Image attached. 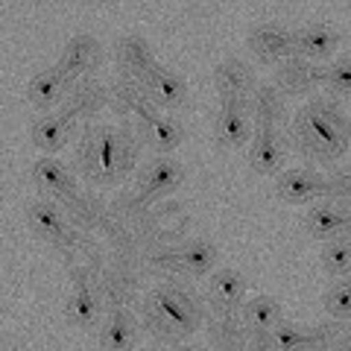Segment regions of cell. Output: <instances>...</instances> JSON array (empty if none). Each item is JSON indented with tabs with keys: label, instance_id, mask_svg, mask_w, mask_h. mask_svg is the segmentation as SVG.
Returning a JSON list of instances; mask_svg holds the SVG:
<instances>
[{
	"label": "cell",
	"instance_id": "35",
	"mask_svg": "<svg viewBox=\"0 0 351 351\" xmlns=\"http://www.w3.org/2000/svg\"><path fill=\"white\" fill-rule=\"evenodd\" d=\"M351 337V322L325 319L307 328V351H343Z\"/></svg>",
	"mask_w": 351,
	"mask_h": 351
},
{
	"label": "cell",
	"instance_id": "19",
	"mask_svg": "<svg viewBox=\"0 0 351 351\" xmlns=\"http://www.w3.org/2000/svg\"><path fill=\"white\" fill-rule=\"evenodd\" d=\"M27 223L29 228L36 232L41 240H47L50 246H59L64 237L71 234V223L64 217L62 205L53 202V199H36L27 205Z\"/></svg>",
	"mask_w": 351,
	"mask_h": 351
},
{
	"label": "cell",
	"instance_id": "23",
	"mask_svg": "<svg viewBox=\"0 0 351 351\" xmlns=\"http://www.w3.org/2000/svg\"><path fill=\"white\" fill-rule=\"evenodd\" d=\"M106 311V302L100 290H97L94 281H82V284H73V293L68 295L64 302V316L68 322L76 328H91L100 322V316Z\"/></svg>",
	"mask_w": 351,
	"mask_h": 351
},
{
	"label": "cell",
	"instance_id": "31",
	"mask_svg": "<svg viewBox=\"0 0 351 351\" xmlns=\"http://www.w3.org/2000/svg\"><path fill=\"white\" fill-rule=\"evenodd\" d=\"M68 85L71 82L64 80L59 68H47V71H41V73H36L29 80L27 94H29L32 106H38V108L47 112L50 106H56V103L64 100V94H68Z\"/></svg>",
	"mask_w": 351,
	"mask_h": 351
},
{
	"label": "cell",
	"instance_id": "11",
	"mask_svg": "<svg viewBox=\"0 0 351 351\" xmlns=\"http://www.w3.org/2000/svg\"><path fill=\"white\" fill-rule=\"evenodd\" d=\"M112 56H114V64L120 76H129V80H138V82H147L152 71L158 68L156 64V56H152V47L147 44L144 36H120L112 47Z\"/></svg>",
	"mask_w": 351,
	"mask_h": 351
},
{
	"label": "cell",
	"instance_id": "1",
	"mask_svg": "<svg viewBox=\"0 0 351 351\" xmlns=\"http://www.w3.org/2000/svg\"><path fill=\"white\" fill-rule=\"evenodd\" d=\"M138 307L144 331L152 339H158L161 346H173V348L199 331L208 316V304L182 278L158 281Z\"/></svg>",
	"mask_w": 351,
	"mask_h": 351
},
{
	"label": "cell",
	"instance_id": "15",
	"mask_svg": "<svg viewBox=\"0 0 351 351\" xmlns=\"http://www.w3.org/2000/svg\"><path fill=\"white\" fill-rule=\"evenodd\" d=\"M249 114L255 132H281L287 123V100L272 82H258L249 97Z\"/></svg>",
	"mask_w": 351,
	"mask_h": 351
},
{
	"label": "cell",
	"instance_id": "44",
	"mask_svg": "<svg viewBox=\"0 0 351 351\" xmlns=\"http://www.w3.org/2000/svg\"><path fill=\"white\" fill-rule=\"evenodd\" d=\"M343 240H346V243H351V223H348V228H346V234H343Z\"/></svg>",
	"mask_w": 351,
	"mask_h": 351
},
{
	"label": "cell",
	"instance_id": "22",
	"mask_svg": "<svg viewBox=\"0 0 351 351\" xmlns=\"http://www.w3.org/2000/svg\"><path fill=\"white\" fill-rule=\"evenodd\" d=\"M64 217H68V223L76 228V232H94V228H100L108 217V205L100 193L94 191H76L68 202L62 205Z\"/></svg>",
	"mask_w": 351,
	"mask_h": 351
},
{
	"label": "cell",
	"instance_id": "5",
	"mask_svg": "<svg viewBox=\"0 0 351 351\" xmlns=\"http://www.w3.org/2000/svg\"><path fill=\"white\" fill-rule=\"evenodd\" d=\"M108 106H112L114 117H120V126L135 132L138 138H144L147 126L161 114L158 106L149 100L144 82L129 80V76H117L108 85Z\"/></svg>",
	"mask_w": 351,
	"mask_h": 351
},
{
	"label": "cell",
	"instance_id": "36",
	"mask_svg": "<svg viewBox=\"0 0 351 351\" xmlns=\"http://www.w3.org/2000/svg\"><path fill=\"white\" fill-rule=\"evenodd\" d=\"M144 141L158 152V156H167V152H173V149L184 141V129H182V123H179L176 117H170V114H158V117L147 126Z\"/></svg>",
	"mask_w": 351,
	"mask_h": 351
},
{
	"label": "cell",
	"instance_id": "25",
	"mask_svg": "<svg viewBox=\"0 0 351 351\" xmlns=\"http://www.w3.org/2000/svg\"><path fill=\"white\" fill-rule=\"evenodd\" d=\"M138 337V316L129 307H114L106 313L100 325V346L103 351H132Z\"/></svg>",
	"mask_w": 351,
	"mask_h": 351
},
{
	"label": "cell",
	"instance_id": "6",
	"mask_svg": "<svg viewBox=\"0 0 351 351\" xmlns=\"http://www.w3.org/2000/svg\"><path fill=\"white\" fill-rule=\"evenodd\" d=\"M108 106V85H103L97 76H82L68 85V94L62 100V117L73 129L76 123H91V120Z\"/></svg>",
	"mask_w": 351,
	"mask_h": 351
},
{
	"label": "cell",
	"instance_id": "34",
	"mask_svg": "<svg viewBox=\"0 0 351 351\" xmlns=\"http://www.w3.org/2000/svg\"><path fill=\"white\" fill-rule=\"evenodd\" d=\"M240 319L249 331H272L281 322V307L272 295H252L240 307Z\"/></svg>",
	"mask_w": 351,
	"mask_h": 351
},
{
	"label": "cell",
	"instance_id": "7",
	"mask_svg": "<svg viewBox=\"0 0 351 351\" xmlns=\"http://www.w3.org/2000/svg\"><path fill=\"white\" fill-rule=\"evenodd\" d=\"M56 249H59V255L64 261V269L71 272L73 284L97 281L106 258H103L100 246H97V240L88 237V232H76V228H71V234L64 237Z\"/></svg>",
	"mask_w": 351,
	"mask_h": 351
},
{
	"label": "cell",
	"instance_id": "40",
	"mask_svg": "<svg viewBox=\"0 0 351 351\" xmlns=\"http://www.w3.org/2000/svg\"><path fill=\"white\" fill-rule=\"evenodd\" d=\"M322 85L334 97H351V56H343L322 68Z\"/></svg>",
	"mask_w": 351,
	"mask_h": 351
},
{
	"label": "cell",
	"instance_id": "32",
	"mask_svg": "<svg viewBox=\"0 0 351 351\" xmlns=\"http://www.w3.org/2000/svg\"><path fill=\"white\" fill-rule=\"evenodd\" d=\"M144 269L149 276H158L161 281H173V278H184L182 272V258H179V246L173 243H152L144 249Z\"/></svg>",
	"mask_w": 351,
	"mask_h": 351
},
{
	"label": "cell",
	"instance_id": "30",
	"mask_svg": "<svg viewBox=\"0 0 351 351\" xmlns=\"http://www.w3.org/2000/svg\"><path fill=\"white\" fill-rule=\"evenodd\" d=\"M71 132L73 129L68 126V120H64L62 114L44 112L41 117H36V123H32L29 138H32V144L44 152V156H50V152H59V149L68 147Z\"/></svg>",
	"mask_w": 351,
	"mask_h": 351
},
{
	"label": "cell",
	"instance_id": "42",
	"mask_svg": "<svg viewBox=\"0 0 351 351\" xmlns=\"http://www.w3.org/2000/svg\"><path fill=\"white\" fill-rule=\"evenodd\" d=\"M246 351H278L272 331H249V346Z\"/></svg>",
	"mask_w": 351,
	"mask_h": 351
},
{
	"label": "cell",
	"instance_id": "9",
	"mask_svg": "<svg viewBox=\"0 0 351 351\" xmlns=\"http://www.w3.org/2000/svg\"><path fill=\"white\" fill-rule=\"evenodd\" d=\"M100 62H103L100 38L88 36V32H80V36H73L68 44H64L56 68L62 71V76L68 82H76V80H82V76H91L97 68H100Z\"/></svg>",
	"mask_w": 351,
	"mask_h": 351
},
{
	"label": "cell",
	"instance_id": "17",
	"mask_svg": "<svg viewBox=\"0 0 351 351\" xmlns=\"http://www.w3.org/2000/svg\"><path fill=\"white\" fill-rule=\"evenodd\" d=\"M322 188H325V176L311 167L284 170L276 179V196L287 205H307L322 199Z\"/></svg>",
	"mask_w": 351,
	"mask_h": 351
},
{
	"label": "cell",
	"instance_id": "24",
	"mask_svg": "<svg viewBox=\"0 0 351 351\" xmlns=\"http://www.w3.org/2000/svg\"><path fill=\"white\" fill-rule=\"evenodd\" d=\"M351 223V211L348 208H339L331 202H316L311 205V211L304 214V232L316 237V240H337L346 234V228Z\"/></svg>",
	"mask_w": 351,
	"mask_h": 351
},
{
	"label": "cell",
	"instance_id": "28",
	"mask_svg": "<svg viewBox=\"0 0 351 351\" xmlns=\"http://www.w3.org/2000/svg\"><path fill=\"white\" fill-rule=\"evenodd\" d=\"M284 141H281V132H255L252 135V144H249V167L261 173V176H269V173H278L281 164H284Z\"/></svg>",
	"mask_w": 351,
	"mask_h": 351
},
{
	"label": "cell",
	"instance_id": "39",
	"mask_svg": "<svg viewBox=\"0 0 351 351\" xmlns=\"http://www.w3.org/2000/svg\"><path fill=\"white\" fill-rule=\"evenodd\" d=\"M322 307H325V313L331 316V319L351 322V278L337 281L334 287L325 293Z\"/></svg>",
	"mask_w": 351,
	"mask_h": 351
},
{
	"label": "cell",
	"instance_id": "4",
	"mask_svg": "<svg viewBox=\"0 0 351 351\" xmlns=\"http://www.w3.org/2000/svg\"><path fill=\"white\" fill-rule=\"evenodd\" d=\"M144 276H147V269H144L141 255H114V252H108V258L94 284L100 290L106 307L114 311V307H129V304L144 302L141 299Z\"/></svg>",
	"mask_w": 351,
	"mask_h": 351
},
{
	"label": "cell",
	"instance_id": "27",
	"mask_svg": "<svg viewBox=\"0 0 351 351\" xmlns=\"http://www.w3.org/2000/svg\"><path fill=\"white\" fill-rule=\"evenodd\" d=\"M293 47H295V56H302L307 62H319L334 56V50L339 47V36L331 27L307 24L293 32Z\"/></svg>",
	"mask_w": 351,
	"mask_h": 351
},
{
	"label": "cell",
	"instance_id": "20",
	"mask_svg": "<svg viewBox=\"0 0 351 351\" xmlns=\"http://www.w3.org/2000/svg\"><path fill=\"white\" fill-rule=\"evenodd\" d=\"M205 337L214 351H246L249 346V328L237 313H214L205 316Z\"/></svg>",
	"mask_w": 351,
	"mask_h": 351
},
{
	"label": "cell",
	"instance_id": "33",
	"mask_svg": "<svg viewBox=\"0 0 351 351\" xmlns=\"http://www.w3.org/2000/svg\"><path fill=\"white\" fill-rule=\"evenodd\" d=\"M179 258L184 278H202L217 263V246L208 240H184L179 243Z\"/></svg>",
	"mask_w": 351,
	"mask_h": 351
},
{
	"label": "cell",
	"instance_id": "2",
	"mask_svg": "<svg viewBox=\"0 0 351 351\" xmlns=\"http://www.w3.org/2000/svg\"><path fill=\"white\" fill-rule=\"evenodd\" d=\"M293 147L316 164H334L351 149V117L334 97H311L290 123Z\"/></svg>",
	"mask_w": 351,
	"mask_h": 351
},
{
	"label": "cell",
	"instance_id": "37",
	"mask_svg": "<svg viewBox=\"0 0 351 351\" xmlns=\"http://www.w3.org/2000/svg\"><path fill=\"white\" fill-rule=\"evenodd\" d=\"M322 199L331 202V205H339V208H348L351 211V164H346V167H334L331 173L325 176Z\"/></svg>",
	"mask_w": 351,
	"mask_h": 351
},
{
	"label": "cell",
	"instance_id": "18",
	"mask_svg": "<svg viewBox=\"0 0 351 351\" xmlns=\"http://www.w3.org/2000/svg\"><path fill=\"white\" fill-rule=\"evenodd\" d=\"M208 311L214 313H237L246 302V278L237 269H219L208 281L205 290Z\"/></svg>",
	"mask_w": 351,
	"mask_h": 351
},
{
	"label": "cell",
	"instance_id": "38",
	"mask_svg": "<svg viewBox=\"0 0 351 351\" xmlns=\"http://www.w3.org/2000/svg\"><path fill=\"white\" fill-rule=\"evenodd\" d=\"M322 269L337 278L351 276V243H346L343 237L328 240L322 249Z\"/></svg>",
	"mask_w": 351,
	"mask_h": 351
},
{
	"label": "cell",
	"instance_id": "8",
	"mask_svg": "<svg viewBox=\"0 0 351 351\" xmlns=\"http://www.w3.org/2000/svg\"><path fill=\"white\" fill-rule=\"evenodd\" d=\"M188 211H184V205L179 202H156L149 208V214L144 219V226H141V243L152 246V243H170V240L182 237L184 228H188Z\"/></svg>",
	"mask_w": 351,
	"mask_h": 351
},
{
	"label": "cell",
	"instance_id": "21",
	"mask_svg": "<svg viewBox=\"0 0 351 351\" xmlns=\"http://www.w3.org/2000/svg\"><path fill=\"white\" fill-rule=\"evenodd\" d=\"M214 135L223 147L237 149L252 138V114L246 103H223L214 120Z\"/></svg>",
	"mask_w": 351,
	"mask_h": 351
},
{
	"label": "cell",
	"instance_id": "43",
	"mask_svg": "<svg viewBox=\"0 0 351 351\" xmlns=\"http://www.w3.org/2000/svg\"><path fill=\"white\" fill-rule=\"evenodd\" d=\"M173 351H211V348H205V346H184L182 343V346H176Z\"/></svg>",
	"mask_w": 351,
	"mask_h": 351
},
{
	"label": "cell",
	"instance_id": "14",
	"mask_svg": "<svg viewBox=\"0 0 351 351\" xmlns=\"http://www.w3.org/2000/svg\"><path fill=\"white\" fill-rule=\"evenodd\" d=\"M29 176H32V184H36V191L41 193V199H53V202H59V205H64L76 191H80V188H76L73 173L64 167L62 161L50 158V156H44V158H38L36 164H32V173Z\"/></svg>",
	"mask_w": 351,
	"mask_h": 351
},
{
	"label": "cell",
	"instance_id": "3",
	"mask_svg": "<svg viewBox=\"0 0 351 351\" xmlns=\"http://www.w3.org/2000/svg\"><path fill=\"white\" fill-rule=\"evenodd\" d=\"M141 138L123 126H85L76 141L73 164L91 184H117L135 170Z\"/></svg>",
	"mask_w": 351,
	"mask_h": 351
},
{
	"label": "cell",
	"instance_id": "29",
	"mask_svg": "<svg viewBox=\"0 0 351 351\" xmlns=\"http://www.w3.org/2000/svg\"><path fill=\"white\" fill-rule=\"evenodd\" d=\"M152 205L156 202H149L144 196V191L135 184V188L117 191L112 205H108V217L117 219L120 226H129V228H135V232H141V226H144V219H147Z\"/></svg>",
	"mask_w": 351,
	"mask_h": 351
},
{
	"label": "cell",
	"instance_id": "26",
	"mask_svg": "<svg viewBox=\"0 0 351 351\" xmlns=\"http://www.w3.org/2000/svg\"><path fill=\"white\" fill-rule=\"evenodd\" d=\"M144 88H147L149 100L158 106V112H161V108H182V106H188V82H184L173 68H161V64H158V68L152 71L149 80L144 82Z\"/></svg>",
	"mask_w": 351,
	"mask_h": 351
},
{
	"label": "cell",
	"instance_id": "12",
	"mask_svg": "<svg viewBox=\"0 0 351 351\" xmlns=\"http://www.w3.org/2000/svg\"><path fill=\"white\" fill-rule=\"evenodd\" d=\"M246 47L258 62H267V64H278L284 59L295 56L293 32L281 24H255L246 36Z\"/></svg>",
	"mask_w": 351,
	"mask_h": 351
},
{
	"label": "cell",
	"instance_id": "41",
	"mask_svg": "<svg viewBox=\"0 0 351 351\" xmlns=\"http://www.w3.org/2000/svg\"><path fill=\"white\" fill-rule=\"evenodd\" d=\"M272 339H276L278 351H307V331H302V328H295L284 319L272 328Z\"/></svg>",
	"mask_w": 351,
	"mask_h": 351
},
{
	"label": "cell",
	"instance_id": "16",
	"mask_svg": "<svg viewBox=\"0 0 351 351\" xmlns=\"http://www.w3.org/2000/svg\"><path fill=\"white\" fill-rule=\"evenodd\" d=\"M182 179H184L182 164L176 158H170V156H158V158H152L144 170H141L138 188L144 191V196L149 202H164L182 184Z\"/></svg>",
	"mask_w": 351,
	"mask_h": 351
},
{
	"label": "cell",
	"instance_id": "45",
	"mask_svg": "<svg viewBox=\"0 0 351 351\" xmlns=\"http://www.w3.org/2000/svg\"><path fill=\"white\" fill-rule=\"evenodd\" d=\"M141 351H161V348H141Z\"/></svg>",
	"mask_w": 351,
	"mask_h": 351
},
{
	"label": "cell",
	"instance_id": "13",
	"mask_svg": "<svg viewBox=\"0 0 351 351\" xmlns=\"http://www.w3.org/2000/svg\"><path fill=\"white\" fill-rule=\"evenodd\" d=\"M272 85H276L284 97L313 94V88L322 85V68L302 59V56H290V59L276 64V71H272Z\"/></svg>",
	"mask_w": 351,
	"mask_h": 351
},
{
	"label": "cell",
	"instance_id": "10",
	"mask_svg": "<svg viewBox=\"0 0 351 351\" xmlns=\"http://www.w3.org/2000/svg\"><path fill=\"white\" fill-rule=\"evenodd\" d=\"M214 88L223 103H246L249 106V97L258 88L255 71H252V64H246L243 59L228 56L214 68Z\"/></svg>",
	"mask_w": 351,
	"mask_h": 351
}]
</instances>
